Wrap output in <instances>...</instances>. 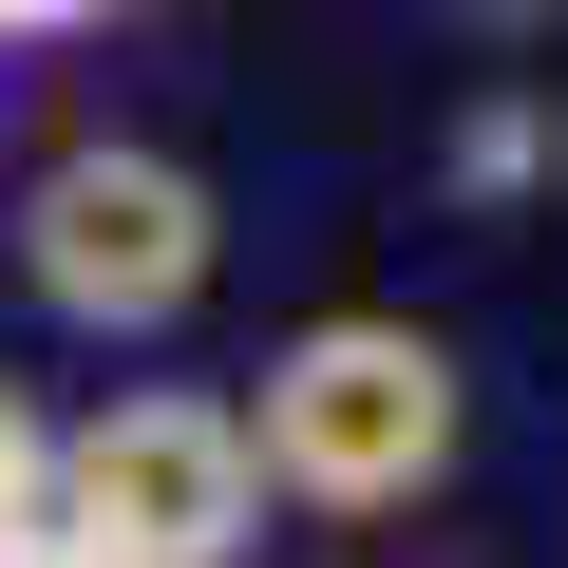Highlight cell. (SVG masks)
<instances>
[{"instance_id": "6da1fadb", "label": "cell", "mask_w": 568, "mask_h": 568, "mask_svg": "<svg viewBox=\"0 0 568 568\" xmlns=\"http://www.w3.org/2000/svg\"><path fill=\"white\" fill-rule=\"evenodd\" d=\"M455 436H474L455 342L436 323H379V304L304 323V342L265 361V398H246V455H265L284 511H417L455 474Z\"/></svg>"}, {"instance_id": "ba28073f", "label": "cell", "mask_w": 568, "mask_h": 568, "mask_svg": "<svg viewBox=\"0 0 568 568\" xmlns=\"http://www.w3.org/2000/svg\"><path fill=\"white\" fill-rule=\"evenodd\" d=\"M0 568H77V549H58V530H39V549H0Z\"/></svg>"}, {"instance_id": "3957f363", "label": "cell", "mask_w": 568, "mask_h": 568, "mask_svg": "<svg viewBox=\"0 0 568 568\" xmlns=\"http://www.w3.org/2000/svg\"><path fill=\"white\" fill-rule=\"evenodd\" d=\"M58 549L77 568H246L265 549L246 398H95V417H58Z\"/></svg>"}, {"instance_id": "8992f818", "label": "cell", "mask_w": 568, "mask_h": 568, "mask_svg": "<svg viewBox=\"0 0 568 568\" xmlns=\"http://www.w3.org/2000/svg\"><path fill=\"white\" fill-rule=\"evenodd\" d=\"M436 20H474V39H549L568 0H436Z\"/></svg>"}, {"instance_id": "277c9868", "label": "cell", "mask_w": 568, "mask_h": 568, "mask_svg": "<svg viewBox=\"0 0 568 568\" xmlns=\"http://www.w3.org/2000/svg\"><path fill=\"white\" fill-rule=\"evenodd\" d=\"M39 530H58V417L0 379V549H39Z\"/></svg>"}, {"instance_id": "52a82bcc", "label": "cell", "mask_w": 568, "mask_h": 568, "mask_svg": "<svg viewBox=\"0 0 568 568\" xmlns=\"http://www.w3.org/2000/svg\"><path fill=\"white\" fill-rule=\"evenodd\" d=\"M77 20H114V0H0V39H77Z\"/></svg>"}, {"instance_id": "7a4b0ae2", "label": "cell", "mask_w": 568, "mask_h": 568, "mask_svg": "<svg viewBox=\"0 0 568 568\" xmlns=\"http://www.w3.org/2000/svg\"><path fill=\"white\" fill-rule=\"evenodd\" d=\"M209 265H227V209L190 152H133V133H77L20 209V284L77 323V342H171L209 304Z\"/></svg>"}, {"instance_id": "5b68a950", "label": "cell", "mask_w": 568, "mask_h": 568, "mask_svg": "<svg viewBox=\"0 0 568 568\" xmlns=\"http://www.w3.org/2000/svg\"><path fill=\"white\" fill-rule=\"evenodd\" d=\"M474 190H511V171H549V114H474V152H455Z\"/></svg>"}]
</instances>
